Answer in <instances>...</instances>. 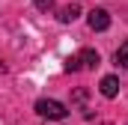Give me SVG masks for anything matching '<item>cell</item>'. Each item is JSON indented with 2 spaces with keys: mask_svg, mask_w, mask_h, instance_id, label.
I'll list each match as a JSON object with an SVG mask.
<instances>
[{
  "mask_svg": "<svg viewBox=\"0 0 128 125\" xmlns=\"http://www.w3.org/2000/svg\"><path fill=\"white\" fill-rule=\"evenodd\" d=\"M96 66H98V51L84 48V51H78L74 57L66 60V72H84V68H96Z\"/></svg>",
  "mask_w": 128,
  "mask_h": 125,
  "instance_id": "cell-1",
  "label": "cell"
},
{
  "mask_svg": "<svg viewBox=\"0 0 128 125\" xmlns=\"http://www.w3.org/2000/svg\"><path fill=\"white\" fill-rule=\"evenodd\" d=\"M36 113L39 116H45V119H51V122H60V119H66V104L63 101H57V98H39L36 101Z\"/></svg>",
  "mask_w": 128,
  "mask_h": 125,
  "instance_id": "cell-2",
  "label": "cell"
},
{
  "mask_svg": "<svg viewBox=\"0 0 128 125\" xmlns=\"http://www.w3.org/2000/svg\"><path fill=\"white\" fill-rule=\"evenodd\" d=\"M86 21H90V30H98V33L110 27V15H107V9H92Z\"/></svg>",
  "mask_w": 128,
  "mask_h": 125,
  "instance_id": "cell-3",
  "label": "cell"
},
{
  "mask_svg": "<svg viewBox=\"0 0 128 125\" xmlns=\"http://www.w3.org/2000/svg\"><path fill=\"white\" fill-rule=\"evenodd\" d=\"M119 86H122V84H119L113 74H107V78H101V86H98V90H101L104 98H116V95H119Z\"/></svg>",
  "mask_w": 128,
  "mask_h": 125,
  "instance_id": "cell-4",
  "label": "cell"
},
{
  "mask_svg": "<svg viewBox=\"0 0 128 125\" xmlns=\"http://www.w3.org/2000/svg\"><path fill=\"white\" fill-rule=\"evenodd\" d=\"M78 15H80V6H74V3L60 9V21H63V24H72V21H74Z\"/></svg>",
  "mask_w": 128,
  "mask_h": 125,
  "instance_id": "cell-5",
  "label": "cell"
},
{
  "mask_svg": "<svg viewBox=\"0 0 128 125\" xmlns=\"http://www.w3.org/2000/svg\"><path fill=\"white\" fill-rule=\"evenodd\" d=\"M116 62L128 68V42H122V45H119V51H116Z\"/></svg>",
  "mask_w": 128,
  "mask_h": 125,
  "instance_id": "cell-6",
  "label": "cell"
},
{
  "mask_svg": "<svg viewBox=\"0 0 128 125\" xmlns=\"http://www.w3.org/2000/svg\"><path fill=\"white\" fill-rule=\"evenodd\" d=\"M33 3H36V9H42V12L54 9V0H33Z\"/></svg>",
  "mask_w": 128,
  "mask_h": 125,
  "instance_id": "cell-7",
  "label": "cell"
},
{
  "mask_svg": "<svg viewBox=\"0 0 128 125\" xmlns=\"http://www.w3.org/2000/svg\"><path fill=\"white\" fill-rule=\"evenodd\" d=\"M0 72H3V62H0Z\"/></svg>",
  "mask_w": 128,
  "mask_h": 125,
  "instance_id": "cell-8",
  "label": "cell"
}]
</instances>
